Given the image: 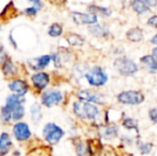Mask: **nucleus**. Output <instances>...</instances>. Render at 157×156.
Instances as JSON below:
<instances>
[{
  "label": "nucleus",
  "mask_w": 157,
  "mask_h": 156,
  "mask_svg": "<svg viewBox=\"0 0 157 156\" xmlns=\"http://www.w3.org/2000/svg\"><path fill=\"white\" fill-rule=\"evenodd\" d=\"M73 112L78 119L83 121H94L98 118L101 110L94 104L82 101H76L73 103Z\"/></svg>",
  "instance_id": "f257e3e1"
},
{
  "label": "nucleus",
  "mask_w": 157,
  "mask_h": 156,
  "mask_svg": "<svg viewBox=\"0 0 157 156\" xmlns=\"http://www.w3.org/2000/svg\"><path fill=\"white\" fill-rule=\"evenodd\" d=\"M65 135V131L61 126L54 122H48L43 126L42 137L48 146H56L61 141Z\"/></svg>",
  "instance_id": "f03ea898"
},
{
  "label": "nucleus",
  "mask_w": 157,
  "mask_h": 156,
  "mask_svg": "<svg viewBox=\"0 0 157 156\" xmlns=\"http://www.w3.org/2000/svg\"><path fill=\"white\" fill-rule=\"evenodd\" d=\"M85 78L87 79L88 83L91 87L99 88L106 85L108 81V74L106 71L101 67H93L89 69L85 74Z\"/></svg>",
  "instance_id": "7ed1b4c3"
},
{
  "label": "nucleus",
  "mask_w": 157,
  "mask_h": 156,
  "mask_svg": "<svg viewBox=\"0 0 157 156\" xmlns=\"http://www.w3.org/2000/svg\"><path fill=\"white\" fill-rule=\"evenodd\" d=\"M63 98L64 95L62 91L50 88V89H46L41 93V96H40L41 103L40 104L46 108H52V107L60 105L63 102Z\"/></svg>",
  "instance_id": "20e7f679"
},
{
  "label": "nucleus",
  "mask_w": 157,
  "mask_h": 156,
  "mask_svg": "<svg viewBox=\"0 0 157 156\" xmlns=\"http://www.w3.org/2000/svg\"><path fill=\"white\" fill-rule=\"evenodd\" d=\"M113 67L120 75L132 76L139 71V67L136 62L127 57H119L114 60Z\"/></svg>",
  "instance_id": "39448f33"
},
{
  "label": "nucleus",
  "mask_w": 157,
  "mask_h": 156,
  "mask_svg": "<svg viewBox=\"0 0 157 156\" xmlns=\"http://www.w3.org/2000/svg\"><path fill=\"white\" fill-rule=\"evenodd\" d=\"M118 102L122 105H129V106H137L144 102V94L138 90H126L122 91L117 96Z\"/></svg>",
  "instance_id": "423d86ee"
},
{
  "label": "nucleus",
  "mask_w": 157,
  "mask_h": 156,
  "mask_svg": "<svg viewBox=\"0 0 157 156\" xmlns=\"http://www.w3.org/2000/svg\"><path fill=\"white\" fill-rule=\"evenodd\" d=\"M12 134L15 140L18 142H26L32 137V131L30 129L29 124L24 121L14 123L12 127Z\"/></svg>",
  "instance_id": "0eeeda50"
},
{
  "label": "nucleus",
  "mask_w": 157,
  "mask_h": 156,
  "mask_svg": "<svg viewBox=\"0 0 157 156\" xmlns=\"http://www.w3.org/2000/svg\"><path fill=\"white\" fill-rule=\"evenodd\" d=\"M30 81L33 89L39 92H43L47 89L50 82V75L47 72H36L30 76Z\"/></svg>",
  "instance_id": "6e6552de"
},
{
  "label": "nucleus",
  "mask_w": 157,
  "mask_h": 156,
  "mask_svg": "<svg viewBox=\"0 0 157 156\" xmlns=\"http://www.w3.org/2000/svg\"><path fill=\"white\" fill-rule=\"evenodd\" d=\"M78 101H82V102H88L91 104H105L104 101V95L101 93L94 91L91 89H82L79 90L76 94Z\"/></svg>",
  "instance_id": "1a4fd4ad"
},
{
  "label": "nucleus",
  "mask_w": 157,
  "mask_h": 156,
  "mask_svg": "<svg viewBox=\"0 0 157 156\" xmlns=\"http://www.w3.org/2000/svg\"><path fill=\"white\" fill-rule=\"evenodd\" d=\"M8 88L10 91H12V94L18 95L21 97H25L26 94L29 92L30 86L27 82V80L23 78H15L12 79L10 82L8 83Z\"/></svg>",
  "instance_id": "9d476101"
},
{
  "label": "nucleus",
  "mask_w": 157,
  "mask_h": 156,
  "mask_svg": "<svg viewBox=\"0 0 157 156\" xmlns=\"http://www.w3.org/2000/svg\"><path fill=\"white\" fill-rule=\"evenodd\" d=\"M52 62L50 55H41L39 57L27 60V65L30 70L36 72H44V70L47 69Z\"/></svg>",
  "instance_id": "9b49d317"
},
{
  "label": "nucleus",
  "mask_w": 157,
  "mask_h": 156,
  "mask_svg": "<svg viewBox=\"0 0 157 156\" xmlns=\"http://www.w3.org/2000/svg\"><path fill=\"white\" fill-rule=\"evenodd\" d=\"M50 58L56 69H61L64 63L70 62L72 59V51L66 48H59L58 50L50 54Z\"/></svg>",
  "instance_id": "f8f14e48"
},
{
  "label": "nucleus",
  "mask_w": 157,
  "mask_h": 156,
  "mask_svg": "<svg viewBox=\"0 0 157 156\" xmlns=\"http://www.w3.org/2000/svg\"><path fill=\"white\" fill-rule=\"evenodd\" d=\"M72 19L77 26L81 25H95L98 21L97 15L91 14V13H81V12H72Z\"/></svg>",
  "instance_id": "ddd939ff"
},
{
  "label": "nucleus",
  "mask_w": 157,
  "mask_h": 156,
  "mask_svg": "<svg viewBox=\"0 0 157 156\" xmlns=\"http://www.w3.org/2000/svg\"><path fill=\"white\" fill-rule=\"evenodd\" d=\"M1 72L3 74V76L6 78H11V79H15V78H18L19 74V69L14 62L13 60L8 57L3 62L1 63Z\"/></svg>",
  "instance_id": "4468645a"
},
{
  "label": "nucleus",
  "mask_w": 157,
  "mask_h": 156,
  "mask_svg": "<svg viewBox=\"0 0 157 156\" xmlns=\"http://www.w3.org/2000/svg\"><path fill=\"white\" fill-rule=\"evenodd\" d=\"M155 6H157V1H152V0H136L132 2V10L139 15L151 11V9Z\"/></svg>",
  "instance_id": "2eb2a0df"
},
{
  "label": "nucleus",
  "mask_w": 157,
  "mask_h": 156,
  "mask_svg": "<svg viewBox=\"0 0 157 156\" xmlns=\"http://www.w3.org/2000/svg\"><path fill=\"white\" fill-rule=\"evenodd\" d=\"M13 148V141L8 131H2L0 134V156H6L10 154Z\"/></svg>",
  "instance_id": "dca6fc26"
},
{
  "label": "nucleus",
  "mask_w": 157,
  "mask_h": 156,
  "mask_svg": "<svg viewBox=\"0 0 157 156\" xmlns=\"http://www.w3.org/2000/svg\"><path fill=\"white\" fill-rule=\"evenodd\" d=\"M119 127L116 124H108L107 126H103L99 128L98 134L101 137L105 139H113L118 136Z\"/></svg>",
  "instance_id": "f3484780"
},
{
  "label": "nucleus",
  "mask_w": 157,
  "mask_h": 156,
  "mask_svg": "<svg viewBox=\"0 0 157 156\" xmlns=\"http://www.w3.org/2000/svg\"><path fill=\"white\" fill-rule=\"evenodd\" d=\"M30 118L34 124H40L43 120V110L42 105L37 102H34L30 106Z\"/></svg>",
  "instance_id": "a211bd4d"
},
{
  "label": "nucleus",
  "mask_w": 157,
  "mask_h": 156,
  "mask_svg": "<svg viewBox=\"0 0 157 156\" xmlns=\"http://www.w3.org/2000/svg\"><path fill=\"white\" fill-rule=\"evenodd\" d=\"M140 63L150 73H156L157 72V60L152 55H145V56L141 57Z\"/></svg>",
  "instance_id": "6ab92c4d"
},
{
  "label": "nucleus",
  "mask_w": 157,
  "mask_h": 156,
  "mask_svg": "<svg viewBox=\"0 0 157 156\" xmlns=\"http://www.w3.org/2000/svg\"><path fill=\"white\" fill-rule=\"evenodd\" d=\"M76 156H92V146L86 141H78L75 144Z\"/></svg>",
  "instance_id": "aec40b11"
},
{
  "label": "nucleus",
  "mask_w": 157,
  "mask_h": 156,
  "mask_svg": "<svg viewBox=\"0 0 157 156\" xmlns=\"http://www.w3.org/2000/svg\"><path fill=\"white\" fill-rule=\"evenodd\" d=\"M88 31L93 36H96V38H106V36H108L110 33L107 27H105V26H103V25H98V24L90 26V27L88 28Z\"/></svg>",
  "instance_id": "412c9836"
},
{
  "label": "nucleus",
  "mask_w": 157,
  "mask_h": 156,
  "mask_svg": "<svg viewBox=\"0 0 157 156\" xmlns=\"http://www.w3.org/2000/svg\"><path fill=\"white\" fill-rule=\"evenodd\" d=\"M25 104H26L25 97H21V96L15 95V94H10V95L6 96L4 106L10 108L11 111H12V109L14 108V107L19 106V105H25Z\"/></svg>",
  "instance_id": "4be33fe9"
},
{
  "label": "nucleus",
  "mask_w": 157,
  "mask_h": 156,
  "mask_svg": "<svg viewBox=\"0 0 157 156\" xmlns=\"http://www.w3.org/2000/svg\"><path fill=\"white\" fill-rule=\"evenodd\" d=\"M17 14V10L14 6V2H9L0 13V21H9L10 18H14Z\"/></svg>",
  "instance_id": "5701e85b"
},
{
  "label": "nucleus",
  "mask_w": 157,
  "mask_h": 156,
  "mask_svg": "<svg viewBox=\"0 0 157 156\" xmlns=\"http://www.w3.org/2000/svg\"><path fill=\"white\" fill-rule=\"evenodd\" d=\"M126 38H127L128 41L134 42V43H138V42L143 40V30L139 27L130 28L126 32Z\"/></svg>",
  "instance_id": "b1692460"
},
{
  "label": "nucleus",
  "mask_w": 157,
  "mask_h": 156,
  "mask_svg": "<svg viewBox=\"0 0 157 156\" xmlns=\"http://www.w3.org/2000/svg\"><path fill=\"white\" fill-rule=\"evenodd\" d=\"M66 42L68 43V45L74 46V47H78V46H82L85 44V38L81 36L78 33H68L65 36Z\"/></svg>",
  "instance_id": "393cba45"
},
{
  "label": "nucleus",
  "mask_w": 157,
  "mask_h": 156,
  "mask_svg": "<svg viewBox=\"0 0 157 156\" xmlns=\"http://www.w3.org/2000/svg\"><path fill=\"white\" fill-rule=\"evenodd\" d=\"M88 11L89 13L94 15H97L99 13L103 16H110L111 15V10L109 8H105V6H96V4H91V6H88Z\"/></svg>",
  "instance_id": "a878e982"
},
{
  "label": "nucleus",
  "mask_w": 157,
  "mask_h": 156,
  "mask_svg": "<svg viewBox=\"0 0 157 156\" xmlns=\"http://www.w3.org/2000/svg\"><path fill=\"white\" fill-rule=\"evenodd\" d=\"M47 33L50 38H60L63 34V26L59 23H52L48 27Z\"/></svg>",
  "instance_id": "bb28decb"
},
{
  "label": "nucleus",
  "mask_w": 157,
  "mask_h": 156,
  "mask_svg": "<svg viewBox=\"0 0 157 156\" xmlns=\"http://www.w3.org/2000/svg\"><path fill=\"white\" fill-rule=\"evenodd\" d=\"M0 121L2 124L9 125L10 123H12V111L10 108H8L6 106H2L0 109Z\"/></svg>",
  "instance_id": "cd10ccee"
},
{
  "label": "nucleus",
  "mask_w": 157,
  "mask_h": 156,
  "mask_svg": "<svg viewBox=\"0 0 157 156\" xmlns=\"http://www.w3.org/2000/svg\"><path fill=\"white\" fill-rule=\"evenodd\" d=\"M122 125L125 127L126 129H132V131H136L137 133L139 131V128H138V122L137 120L132 118H126L123 120L122 122Z\"/></svg>",
  "instance_id": "c85d7f7f"
},
{
  "label": "nucleus",
  "mask_w": 157,
  "mask_h": 156,
  "mask_svg": "<svg viewBox=\"0 0 157 156\" xmlns=\"http://www.w3.org/2000/svg\"><path fill=\"white\" fill-rule=\"evenodd\" d=\"M152 148H153V144L150 143V142H142V143L138 142V149L141 154H143V155L149 154L152 151Z\"/></svg>",
  "instance_id": "c756f323"
},
{
  "label": "nucleus",
  "mask_w": 157,
  "mask_h": 156,
  "mask_svg": "<svg viewBox=\"0 0 157 156\" xmlns=\"http://www.w3.org/2000/svg\"><path fill=\"white\" fill-rule=\"evenodd\" d=\"M39 9H36L35 6H28V8H25L23 11V14H25L26 16H29V17H34L37 15V13H39Z\"/></svg>",
  "instance_id": "7c9ffc66"
},
{
  "label": "nucleus",
  "mask_w": 157,
  "mask_h": 156,
  "mask_svg": "<svg viewBox=\"0 0 157 156\" xmlns=\"http://www.w3.org/2000/svg\"><path fill=\"white\" fill-rule=\"evenodd\" d=\"M149 118L152 122L156 123L157 124V107H154V108L150 109L149 110Z\"/></svg>",
  "instance_id": "2f4dec72"
},
{
  "label": "nucleus",
  "mask_w": 157,
  "mask_h": 156,
  "mask_svg": "<svg viewBox=\"0 0 157 156\" xmlns=\"http://www.w3.org/2000/svg\"><path fill=\"white\" fill-rule=\"evenodd\" d=\"M147 25L157 29V15H152L151 17H149V19L147 21Z\"/></svg>",
  "instance_id": "473e14b6"
},
{
  "label": "nucleus",
  "mask_w": 157,
  "mask_h": 156,
  "mask_svg": "<svg viewBox=\"0 0 157 156\" xmlns=\"http://www.w3.org/2000/svg\"><path fill=\"white\" fill-rule=\"evenodd\" d=\"M8 57L9 56H8V54L6 52V50H4L3 45H1V44H0V64H1V63L3 62V61L6 60Z\"/></svg>",
  "instance_id": "72a5a7b5"
},
{
  "label": "nucleus",
  "mask_w": 157,
  "mask_h": 156,
  "mask_svg": "<svg viewBox=\"0 0 157 156\" xmlns=\"http://www.w3.org/2000/svg\"><path fill=\"white\" fill-rule=\"evenodd\" d=\"M31 4H32L33 6H35L36 9H39L40 11L42 10V8H43V6H44L43 2L40 1V0H32V1H31Z\"/></svg>",
  "instance_id": "f704fd0d"
},
{
  "label": "nucleus",
  "mask_w": 157,
  "mask_h": 156,
  "mask_svg": "<svg viewBox=\"0 0 157 156\" xmlns=\"http://www.w3.org/2000/svg\"><path fill=\"white\" fill-rule=\"evenodd\" d=\"M151 44H153V45H156L157 46V34L153 36V38L151 39Z\"/></svg>",
  "instance_id": "c9c22d12"
},
{
  "label": "nucleus",
  "mask_w": 157,
  "mask_h": 156,
  "mask_svg": "<svg viewBox=\"0 0 157 156\" xmlns=\"http://www.w3.org/2000/svg\"><path fill=\"white\" fill-rule=\"evenodd\" d=\"M152 56H153L154 58L157 60V47L153 48V50H152Z\"/></svg>",
  "instance_id": "e433bc0d"
},
{
  "label": "nucleus",
  "mask_w": 157,
  "mask_h": 156,
  "mask_svg": "<svg viewBox=\"0 0 157 156\" xmlns=\"http://www.w3.org/2000/svg\"><path fill=\"white\" fill-rule=\"evenodd\" d=\"M2 30V25H1V23H0V31Z\"/></svg>",
  "instance_id": "4c0bfd02"
}]
</instances>
